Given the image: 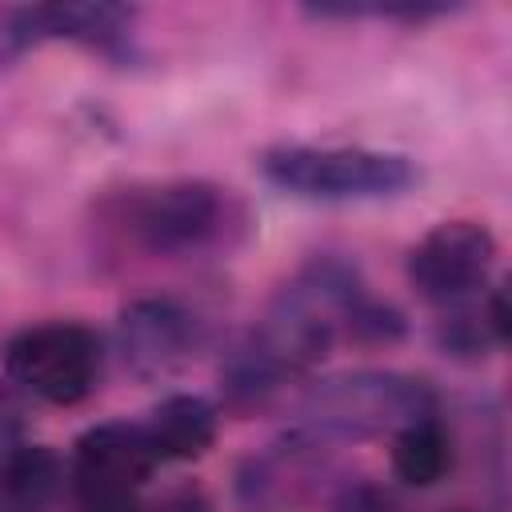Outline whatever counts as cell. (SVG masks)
<instances>
[{
  "instance_id": "1",
  "label": "cell",
  "mask_w": 512,
  "mask_h": 512,
  "mask_svg": "<svg viewBox=\"0 0 512 512\" xmlns=\"http://www.w3.org/2000/svg\"><path fill=\"white\" fill-rule=\"evenodd\" d=\"M92 220L112 248L156 260L224 256L252 232V212L236 188L188 176L112 188L92 204Z\"/></svg>"
},
{
  "instance_id": "17",
  "label": "cell",
  "mask_w": 512,
  "mask_h": 512,
  "mask_svg": "<svg viewBox=\"0 0 512 512\" xmlns=\"http://www.w3.org/2000/svg\"><path fill=\"white\" fill-rule=\"evenodd\" d=\"M148 512H212V500L204 496V488H196V484H180V488L164 492L160 504L148 508Z\"/></svg>"
},
{
  "instance_id": "11",
  "label": "cell",
  "mask_w": 512,
  "mask_h": 512,
  "mask_svg": "<svg viewBox=\"0 0 512 512\" xmlns=\"http://www.w3.org/2000/svg\"><path fill=\"white\" fill-rule=\"evenodd\" d=\"M64 480L68 464L48 444H12L0 452V512H40Z\"/></svg>"
},
{
  "instance_id": "6",
  "label": "cell",
  "mask_w": 512,
  "mask_h": 512,
  "mask_svg": "<svg viewBox=\"0 0 512 512\" xmlns=\"http://www.w3.org/2000/svg\"><path fill=\"white\" fill-rule=\"evenodd\" d=\"M200 340V316L176 296H136L116 316V348L140 380L172 376L196 356Z\"/></svg>"
},
{
  "instance_id": "14",
  "label": "cell",
  "mask_w": 512,
  "mask_h": 512,
  "mask_svg": "<svg viewBox=\"0 0 512 512\" xmlns=\"http://www.w3.org/2000/svg\"><path fill=\"white\" fill-rule=\"evenodd\" d=\"M404 336H408L404 312L364 288L356 296V304L348 308V316H344V336L340 340H352V344H364V348H388V344H400Z\"/></svg>"
},
{
  "instance_id": "15",
  "label": "cell",
  "mask_w": 512,
  "mask_h": 512,
  "mask_svg": "<svg viewBox=\"0 0 512 512\" xmlns=\"http://www.w3.org/2000/svg\"><path fill=\"white\" fill-rule=\"evenodd\" d=\"M436 344H440L448 356H460V360H480L488 348H500L496 336H492V328H488L484 300H480V304L456 300L452 312L436 324Z\"/></svg>"
},
{
  "instance_id": "10",
  "label": "cell",
  "mask_w": 512,
  "mask_h": 512,
  "mask_svg": "<svg viewBox=\"0 0 512 512\" xmlns=\"http://www.w3.org/2000/svg\"><path fill=\"white\" fill-rule=\"evenodd\" d=\"M216 432H220V412L212 400L196 392L164 396L144 420V436L156 460H200L216 444Z\"/></svg>"
},
{
  "instance_id": "13",
  "label": "cell",
  "mask_w": 512,
  "mask_h": 512,
  "mask_svg": "<svg viewBox=\"0 0 512 512\" xmlns=\"http://www.w3.org/2000/svg\"><path fill=\"white\" fill-rule=\"evenodd\" d=\"M316 20H400V24H424L436 16H452L456 4H432V0H316L304 4Z\"/></svg>"
},
{
  "instance_id": "19",
  "label": "cell",
  "mask_w": 512,
  "mask_h": 512,
  "mask_svg": "<svg viewBox=\"0 0 512 512\" xmlns=\"http://www.w3.org/2000/svg\"><path fill=\"white\" fill-rule=\"evenodd\" d=\"M20 432H24V412H20L16 396L8 388H0V452L20 444Z\"/></svg>"
},
{
  "instance_id": "8",
  "label": "cell",
  "mask_w": 512,
  "mask_h": 512,
  "mask_svg": "<svg viewBox=\"0 0 512 512\" xmlns=\"http://www.w3.org/2000/svg\"><path fill=\"white\" fill-rule=\"evenodd\" d=\"M320 436L312 432H292L280 444H272L268 452L252 456L240 468V500L248 508H280L300 500L304 488H312V480L324 472V452H320Z\"/></svg>"
},
{
  "instance_id": "5",
  "label": "cell",
  "mask_w": 512,
  "mask_h": 512,
  "mask_svg": "<svg viewBox=\"0 0 512 512\" xmlns=\"http://www.w3.org/2000/svg\"><path fill=\"white\" fill-rule=\"evenodd\" d=\"M496 264V236L480 220H440L408 252V284L436 304L468 300Z\"/></svg>"
},
{
  "instance_id": "16",
  "label": "cell",
  "mask_w": 512,
  "mask_h": 512,
  "mask_svg": "<svg viewBox=\"0 0 512 512\" xmlns=\"http://www.w3.org/2000/svg\"><path fill=\"white\" fill-rule=\"evenodd\" d=\"M36 44H44L40 4H32V8H0V68L24 60Z\"/></svg>"
},
{
  "instance_id": "3",
  "label": "cell",
  "mask_w": 512,
  "mask_h": 512,
  "mask_svg": "<svg viewBox=\"0 0 512 512\" xmlns=\"http://www.w3.org/2000/svg\"><path fill=\"white\" fill-rule=\"evenodd\" d=\"M436 392L428 380L396 368H356L316 380L304 400V432L320 440H368L404 428L408 420L436 416Z\"/></svg>"
},
{
  "instance_id": "18",
  "label": "cell",
  "mask_w": 512,
  "mask_h": 512,
  "mask_svg": "<svg viewBox=\"0 0 512 512\" xmlns=\"http://www.w3.org/2000/svg\"><path fill=\"white\" fill-rule=\"evenodd\" d=\"M484 316H488V328H492L496 344L504 348L508 336H512V316H508V292H504V288H488V296H484Z\"/></svg>"
},
{
  "instance_id": "4",
  "label": "cell",
  "mask_w": 512,
  "mask_h": 512,
  "mask_svg": "<svg viewBox=\"0 0 512 512\" xmlns=\"http://www.w3.org/2000/svg\"><path fill=\"white\" fill-rule=\"evenodd\" d=\"M4 376L40 404L72 408L88 400L104 376V340L80 320L28 324L4 344Z\"/></svg>"
},
{
  "instance_id": "2",
  "label": "cell",
  "mask_w": 512,
  "mask_h": 512,
  "mask_svg": "<svg viewBox=\"0 0 512 512\" xmlns=\"http://www.w3.org/2000/svg\"><path fill=\"white\" fill-rule=\"evenodd\" d=\"M260 172L272 188L324 204L392 200L420 184L412 156L360 144H276L260 152Z\"/></svg>"
},
{
  "instance_id": "20",
  "label": "cell",
  "mask_w": 512,
  "mask_h": 512,
  "mask_svg": "<svg viewBox=\"0 0 512 512\" xmlns=\"http://www.w3.org/2000/svg\"><path fill=\"white\" fill-rule=\"evenodd\" d=\"M84 512H148L144 504H140V496H112V500H88V504H80Z\"/></svg>"
},
{
  "instance_id": "9",
  "label": "cell",
  "mask_w": 512,
  "mask_h": 512,
  "mask_svg": "<svg viewBox=\"0 0 512 512\" xmlns=\"http://www.w3.org/2000/svg\"><path fill=\"white\" fill-rule=\"evenodd\" d=\"M136 8L108 4V0H80V4H40L44 40H72L100 56L124 60L132 56V24Z\"/></svg>"
},
{
  "instance_id": "12",
  "label": "cell",
  "mask_w": 512,
  "mask_h": 512,
  "mask_svg": "<svg viewBox=\"0 0 512 512\" xmlns=\"http://www.w3.org/2000/svg\"><path fill=\"white\" fill-rule=\"evenodd\" d=\"M392 476L408 488H436L456 464V440L440 416L408 420L392 432Z\"/></svg>"
},
{
  "instance_id": "7",
  "label": "cell",
  "mask_w": 512,
  "mask_h": 512,
  "mask_svg": "<svg viewBox=\"0 0 512 512\" xmlns=\"http://www.w3.org/2000/svg\"><path fill=\"white\" fill-rule=\"evenodd\" d=\"M156 464L160 460L144 436V424L104 420L76 436L72 456H68V480L80 504L112 500V496H140Z\"/></svg>"
}]
</instances>
